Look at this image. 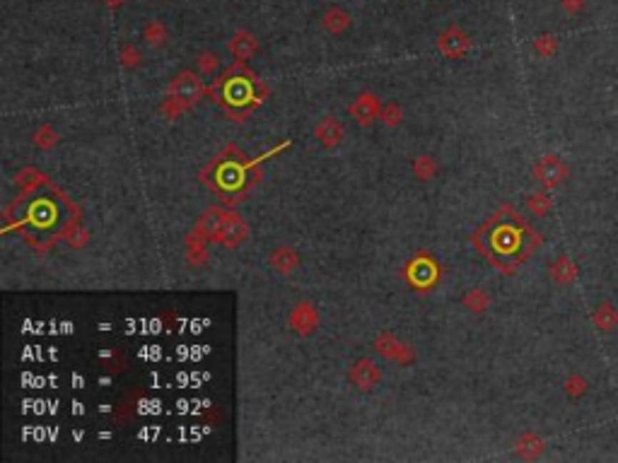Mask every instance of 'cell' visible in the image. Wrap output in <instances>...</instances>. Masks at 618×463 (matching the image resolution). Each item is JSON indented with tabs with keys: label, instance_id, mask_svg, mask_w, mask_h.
Listing matches in <instances>:
<instances>
[{
	"label": "cell",
	"instance_id": "cell-1",
	"mask_svg": "<svg viewBox=\"0 0 618 463\" xmlns=\"http://www.w3.org/2000/svg\"><path fill=\"white\" fill-rule=\"evenodd\" d=\"M206 225H208V234L225 244H234L244 237V225L229 213H210L206 218Z\"/></svg>",
	"mask_w": 618,
	"mask_h": 463
},
{
	"label": "cell",
	"instance_id": "cell-2",
	"mask_svg": "<svg viewBox=\"0 0 618 463\" xmlns=\"http://www.w3.org/2000/svg\"><path fill=\"white\" fill-rule=\"evenodd\" d=\"M568 176V164L560 160L558 155H546L541 157L534 167V179H537L544 188H556L558 183L565 181Z\"/></svg>",
	"mask_w": 618,
	"mask_h": 463
},
{
	"label": "cell",
	"instance_id": "cell-3",
	"mask_svg": "<svg viewBox=\"0 0 618 463\" xmlns=\"http://www.w3.org/2000/svg\"><path fill=\"white\" fill-rule=\"evenodd\" d=\"M201 92H203L201 80L196 78L194 73H189V71L181 73V75H176L174 82H171V94H174V99L186 101V104H191V101L199 99Z\"/></svg>",
	"mask_w": 618,
	"mask_h": 463
},
{
	"label": "cell",
	"instance_id": "cell-4",
	"mask_svg": "<svg viewBox=\"0 0 618 463\" xmlns=\"http://www.w3.org/2000/svg\"><path fill=\"white\" fill-rule=\"evenodd\" d=\"M469 46H471L469 36L464 34L462 29H457V27L447 29L442 36H439V49H442V54L452 56V58H459V56H464V54L469 51Z\"/></svg>",
	"mask_w": 618,
	"mask_h": 463
},
{
	"label": "cell",
	"instance_id": "cell-5",
	"mask_svg": "<svg viewBox=\"0 0 618 463\" xmlns=\"http://www.w3.org/2000/svg\"><path fill=\"white\" fill-rule=\"evenodd\" d=\"M592 321H594V326H597L602 333L616 331V326H618V312H616V307H614L611 302H602V304H599V307L594 309V314H592Z\"/></svg>",
	"mask_w": 618,
	"mask_h": 463
},
{
	"label": "cell",
	"instance_id": "cell-6",
	"mask_svg": "<svg viewBox=\"0 0 618 463\" xmlns=\"http://www.w3.org/2000/svg\"><path fill=\"white\" fill-rule=\"evenodd\" d=\"M256 46H259L256 36L249 34V31H239V34H234L232 39H229V54L237 61H246L254 51H256Z\"/></svg>",
	"mask_w": 618,
	"mask_h": 463
},
{
	"label": "cell",
	"instance_id": "cell-7",
	"mask_svg": "<svg viewBox=\"0 0 618 463\" xmlns=\"http://www.w3.org/2000/svg\"><path fill=\"white\" fill-rule=\"evenodd\" d=\"M377 367H374L369 360H360L358 365L353 367V372H350V382H353L358 389H372V384L377 382Z\"/></svg>",
	"mask_w": 618,
	"mask_h": 463
},
{
	"label": "cell",
	"instance_id": "cell-8",
	"mask_svg": "<svg viewBox=\"0 0 618 463\" xmlns=\"http://www.w3.org/2000/svg\"><path fill=\"white\" fill-rule=\"evenodd\" d=\"M317 138H319V143L324 145V148H336L343 138L341 123L336 121L334 116H327L319 126H317Z\"/></svg>",
	"mask_w": 618,
	"mask_h": 463
},
{
	"label": "cell",
	"instance_id": "cell-9",
	"mask_svg": "<svg viewBox=\"0 0 618 463\" xmlns=\"http://www.w3.org/2000/svg\"><path fill=\"white\" fill-rule=\"evenodd\" d=\"M577 263L572 261L570 256H558L556 261L551 263V278L560 285H570L577 278Z\"/></svg>",
	"mask_w": 618,
	"mask_h": 463
},
{
	"label": "cell",
	"instance_id": "cell-10",
	"mask_svg": "<svg viewBox=\"0 0 618 463\" xmlns=\"http://www.w3.org/2000/svg\"><path fill=\"white\" fill-rule=\"evenodd\" d=\"M353 116L358 118L360 123H372V118L377 116V111H379V104H377V99L372 97V94H362V97L355 101L353 104Z\"/></svg>",
	"mask_w": 618,
	"mask_h": 463
},
{
	"label": "cell",
	"instance_id": "cell-11",
	"mask_svg": "<svg viewBox=\"0 0 618 463\" xmlns=\"http://www.w3.org/2000/svg\"><path fill=\"white\" fill-rule=\"evenodd\" d=\"M517 454L524 456V459H537V456L544 454V439L532 432L522 434L517 442Z\"/></svg>",
	"mask_w": 618,
	"mask_h": 463
},
{
	"label": "cell",
	"instance_id": "cell-12",
	"mask_svg": "<svg viewBox=\"0 0 618 463\" xmlns=\"http://www.w3.org/2000/svg\"><path fill=\"white\" fill-rule=\"evenodd\" d=\"M324 27H327L329 31H334V34H339V31L350 27V15L348 12H343L341 8H329L327 12H324Z\"/></svg>",
	"mask_w": 618,
	"mask_h": 463
},
{
	"label": "cell",
	"instance_id": "cell-13",
	"mask_svg": "<svg viewBox=\"0 0 618 463\" xmlns=\"http://www.w3.org/2000/svg\"><path fill=\"white\" fill-rule=\"evenodd\" d=\"M527 208L532 210V215H539V218H544V215L551 213L553 208V200L549 193H532L527 198Z\"/></svg>",
	"mask_w": 618,
	"mask_h": 463
},
{
	"label": "cell",
	"instance_id": "cell-14",
	"mask_svg": "<svg viewBox=\"0 0 618 463\" xmlns=\"http://www.w3.org/2000/svg\"><path fill=\"white\" fill-rule=\"evenodd\" d=\"M295 263H297V256H295V251H290V249H278L271 256V265L278 273H288Z\"/></svg>",
	"mask_w": 618,
	"mask_h": 463
},
{
	"label": "cell",
	"instance_id": "cell-15",
	"mask_svg": "<svg viewBox=\"0 0 618 463\" xmlns=\"http://www.w3.org/2000/svg\"><path fill=\"white\" fill-rule=\"evenodd\" d=\"M587 391H589L587 379L579 377V374H570V377L565 379V393H568L570 398H582Z\"/></svg>",
	"mask_w": 618,
	"mask_h": 463
},
{
	"label": "cell",
	"instance_id": "cell-16",
	"mask_svg": "<svg viewBox=\"0 0 618 463\" xmlns=\"http://www.w3.org/2000/svg\"><path fill=\"white\" fill-rule=\"evenodd\" d=\"M534 51H537L539 56H544V58H551V56H556L558 51V41L553 34H539L537 41H534Z\"/></svg>",
	"mask_w": 618,
	"mask_h": 463
},
{
	"label": "cell",
	"instance_id": "cell-17",
	"mask_svg": "<svg viewBox=\"0 0 618 463\" xmlns=\"http://www.w3.org/2000/svg\"><path fill=\"white\" fill-rule=\"evenodd\" d=\"M164 39H167V31H164L162 22H150L145 27V41L152 44V46H160V44H164Z\"/></svg>",
	"mask_w": 618,
	"mask_h": 463
},
{
	"label": "cell",
	"instance_id": "cell-18",
	"mask_svg": "<svg viewBox=\"0 0 618 463\" xmlns=\"http://www.w3.org/2000/svg\"><path fill=\"white\" fill-rule=\"evenodd\" d=\"M199 71L203 75H213L215 71H218V56H215V54H203L199 58Z\"/></svg>",
	"mask_w": 618,
	"mask_h": 463
},
{
	"label": "cell",
	"instance_id": "cell-19",
	"mask_svg": "<svg viewBox=\"0 0 618 463\" xmlns=\"http://www.w3.org/2000/svg\"><path fill=\"white\" fill-rule=\"evenodd\" d=\"M416 174H418V179H430V176L435 174V164H432L430 157H420L416 162Z\"/></svg>",
	"mask_w": 618,
	"mask_h": 463
},
{
	"label": "cell",
	"instance_id": "cell-20",
	"mask_svg": "<svg viewBox=\"0 0 618 463\" xmlns=\"http://www.w3.org/2000/svg\"><path fill=\"white\" fill-rule=\"evenodd\" d=\"M560 3H563V10L568 15H577V12L584 10V0H560Z\"/></svg>",
	"mask_w": 618,
	"mask_h": 463
},
{
	"label": "cell",
	"instance_id": "cell-21",
	"mask_svg": "<svg viewBox=\"0 0 618 463\" xmlns=\"http://www.w3.org/2000/svg\"><path fill=\"white\" fill-rule=\"evenodd\" d=\"M401 121V111H399V106H394V104H389L384 109V123H389V126H397Z\"/></svg>",
	"mask_w": 618,
	"mask_h": 463
},
{
	"label": "cell",
	"instance_id": "cell-22",
	"mask_svg": "<svg viewBox=\"0 0 618 463\" xmlns=\"http://www.w3.org/2000/svg\"><path fill=\"white\" fill-rule=\"evenodd\" d=\"M138 58H140L138 51H136V54H133L131 49H126V66H133V63H138Z\"/></svg>",
	"mask_w": 618,
	"mask_h": 463
}]
</instances>
